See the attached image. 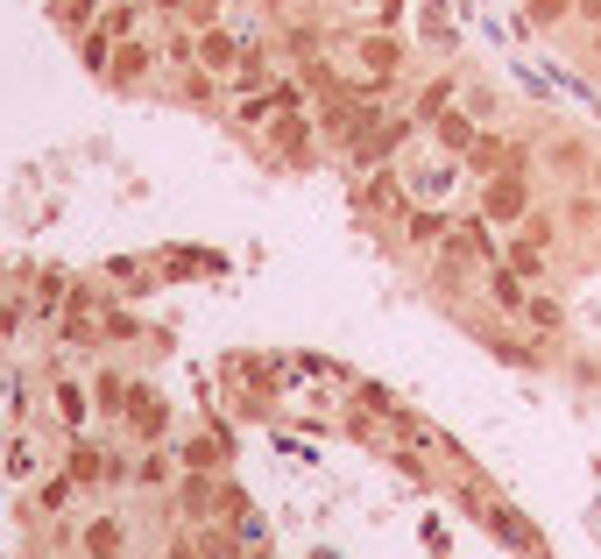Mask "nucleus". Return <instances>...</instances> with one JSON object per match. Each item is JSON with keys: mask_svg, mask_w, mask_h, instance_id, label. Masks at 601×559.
<instances>
[{"mask_svg": "<svg viewBox=\"0 0 601 559\" xmlns=\"http://www.w3.org/2000/svg\"><path fill=\"white\" fill-rule=\"evenodd\" d=\"M481 220H489V227H523V220H531V178H523V170L481 178Z\"/></svg>", "mask_w": 601, "mask_h": 559, "instance_id": "f257e3e1", "label": "nucleus"}, {"mask_svg": "<svg viewBox=\"0 0 601 559\" xmlns=\"http://www.w3.org/2000/svg\"><path fill=\"white\" fill-rule=\"evenodd\" d=\"M319 113H277L269 121V157H283L290 170H312V157H319Z\"/></svg>", "mask_w": 601, "mask_h": 559, "instance_id": "f03ea898", "label": "nucleus"}, {"mask_svg": "<svg viewBox=\"0 0 601 559\" xmlns=\"http://www.w3.org/2000/svg\"><path fill=\"white\" fill-rule=\"evenodd\" d=\"M157 43H142V36H128V43L121 50H113V64H107V86L113 92H142L149 86V71H157Z\"/></svg>", "mask_w": 601, "mask_h": 559, "instance_id": "7ed1b4c3", "label": "nucleus"}, {"mask_svg": "<svg viewBox=\"0 0 601 559\" xmlns=\"http://www.w3.org/2000/svg\"><path fill=\"white\" fill-rule=\"evenodd\" d=\"M227 460H234V439H227V432H191L178 447L184 475H227Z\"/></svg>", "mask_w": 601, "mask_h": 559, "instance_id": "20e7f679", "label": "nucleus"}, {"mask_svg": "<svg viewBox=\"0 0 601 559\" xmlns=\"http://www.w3.org/2000/svg\"><path fill=\"white\" fill-rule=\"evenodd\" d=\"M128 432L142 439V447H157V439L170 432V403L149 390V382H134V397H128Z\"/></svg>", "mask_w": 601, "mask_h": 559, "instance_id": "39448f33", "label": "nucleus"}, {"mask_svg": "<svg viewBox=\"0 0 601 559\" xmlns=\"http://www.w3.org/2000/svg\"><path fill=\"white\" fill-rule=\"evenodd\" d=\"M424 134H432V142H439V149H445V157H453V163H468V149L481 142V121H474L468 107H445V113H439V121L424 128Z\"/></svg>", "mask_w": 601, "mask_h": 559, "instance_id": "423d86ee", "label": "nucleus"}, {"mask_svg": "<svg viewBox=\"0 0 601 559\" xmlns=\"http://www.w3.org/2000/svg\"><path fill=\"white\" fill-rule=\"evenodd\" d=\"M234 64H241V36L234 29H220V22H212V29H199V71H212V79H234Z\"/></svg>", "mask_w": 601, "mask_h": 559, "instance_id": "0eeeda50", "label": "nucleus"}, {"mask_svg": "<svg viewBox=\"0 0 601 559\" xmlns=\"http://www.w3.org/2000/svg\"><path fill=\"white\" fill-rule=\"evenodd\" d=\"M481 283H489V305H495V312L523 319V305H531V283H523L510 262H489V277H481Z\"/></svg>", "mask_w": 601, "mask_h": 559, "instance_id": "6e6552de", "label": "nucleus"}, {"mask_svg": "<svg viewBox=\"0 0 601 559\" xmlns=\"http://www.w3.org/2000/svg\"><path fill=\"white\" fill-rule=\"evenodd\" d=\"M79 552H86V559H121V552H128V525H121L113 510L92 517V525L79 531Z\"/></svg>", "mask_w": 601, "mask_h": 559, "instance_id": "1a4fd4ad", "label": "nucleus"}, {"mask_svg": "<svg viewBox=\"0 0 601 559\" xmlns=\"http://www.w3.org/2000/svg\"><path fill=\"white\" fill-rule=\"evenodd\" d=\"M523 326H531L538 340H559V333H567V305H559L552 291H531V305H523Z\"/></svg>", "mask_w": 601, "mask_h": 559, "instance_id": "9d476101", "label": "nucleus"}, {"mask_svg": "<svg viewBox=\"0 0 601 559\" xmlns=\"http://www.w3.org/2000/svg\"><path fill=\"white\" fill-rule=\"evenodd\" d=\"M107 468H113V453H100V447H92V439H71V481H79V489H100V481H107Z\"/></svg>", "mask_w": 601, "mask_h": 559, "instance_id": "9b49d317", "label": "nucleus"}, {"mask_svg": "<svg viewBox=\"0 0 601 559\" xmlns=\"http://www.w3.org/2000/svg\"><path fill=\"white\" fill-rule=\"evenodd\" d=\"M128 397H134V382L121 369H100L92 376V403H100V418H128Z\"/></svg>", "mask_w": 601, "mask_h": 559, "instance_id": "f8f14e48", "label": "nucleus"}, {"mask_svg": "<svg viewBox=\"0 0 601 559\" xmlns=\"http://www.w3.org/2000/svg\"><path fill=\"white\" fill-rule=\"evenodd\" d=\"M113 50H121V43H113V36H107V22H92V29L79 36V64L92 71V79H107V64H113Z\"/></svg>", "mask_w": 601, "mask_h": 559, "instance_id": "ddd939ff", "label": "nucleus"}, {"mask_svg": "<svg viewBox=\"0 0 601 559\" xmlns=\"http://www.w3.org/2000/svg\"><path fill=\"white\" fill-rule=\"evenodd\" d=\"M481 517H489V531H495V538H510L517 552H538V531H531V525H517V510H510V503H489Z\"/></svg>", "mask_w": 601, "mask_h": 559, "instance_id": "4468645a", "label": "nucleus"}, {"mask_svg": "<svg viewBox=\"0 0 601 559\" xmlns=\"http://www.w3.org/2000/svg\"><path fill=\"white\" fill-rule=\"evenodd\" d=\"M277 86H262V92H241V107H234V128H269L277 121Z\"/></svg>", "mask_w": 601, "mask_h": 559, "instance_id": "2eb2a0df", "label": "nucleus"}, {"mask_svg": "<svg viewBox=\"0 0 601 559\" xmlns=\"http://www.w3.org/2000/svg\"><path fill=\"white\" fill-rule=\"evenodd\" d=\"M178 100H184V107H220V79L199 71V64H184V71H178Z\"/></svg>", "mask_w": 601, "mask_h": 559, "instance_id": "dca6fc26", "label": "nucleus"}, {"mask_svg": "<svg viewBox=\"0 0 601 559\" xmlns=\"http://www.w3.org/2000/svg\"><path fill=\"white\" fill-rule=\"evenodd\" d=\"M559 22H573V0H523V29L531 36H552Z\"/></svg>", "mask_w": 601, "mask_h": 559, "instance_id": "f3484780", "label": "nucleus"}, {"mask_svg": "<svg viewBox=\"0 0 601 559\" xmlns=\"http://www.w3.org/2000/svg\"><path fill=\"white\" fill-rule=\"evenodd\" d=\"M100 22H107L113 43H128V36L149 22V8H142V0H113V8H100Z\"/></svg>", "mask_w": 601, "mask_h": 559, "instance_id": "a211bd4d", "label": "nucleus"}, {"mask_svg": "<svg viewBox=\"0 0 601 559\" xmlns=\"http://www.w3.org/2000/svg\"><path fill=\"white\" fill-rule=\"evenodd\" d=\"M92 411H100V403H92V390H79V382H57V418H64L71 432H79Z\"/></svg>", "mask_w": 601, "mask_h": 559, "instance_id": "6ab92c4d", "label": "nucleus"}, {"mask_svg": "<svg viewBox=\"0 0 601 559\" xmlns=\"http://www.w3.org/2000/svg\"><path fill=\"white\" fill-rule=\"evenodd\" d=\"M361 206H368V213H403V191H397V178H390V170H375V178H368Z\"/></svg>", "mask_w": 601, "mask_h": 559, "instance_id": "aec40b11", "label": "nucleus"}, {"mask_svg": "<svg viewBox=\"0 0 601 559\" xmlns=\"http://www.w3.org/2000/svg\"><path fill=\"white\" fill-rule=\"evenodd\" d=\"M502 262H510L517 269V277H545V248H538V241H502Z\"/></svg>", "mask_w": 601, "mask_h": 559, "instance_id": "412c9836", "label": "nucleus"}, {"mask_svg": "<svg viewBox=\"0 0 601 559\" xmlns=\"http://www.w3.org/2000/svg\"><path fill=\"white\" fill-rule=\"evenodd\" d=\"M403 227H411V241H418V248H439L445 234H453V220H445V213H411Z\"/></svg>", "mask_w": 601, "mask_h": 559, "instance_id": "4be33fe9", "label": "nucleus"}, {"mask_svg": "<svg viewBox=\"0 0 601 559\" xmlns=\"http://www.w3.org/2000/svg\"><path fill=\"white\" fill-rule=\"evenodd\" d=\"M71 489H79V481H71V475H50L43 489H36V510H50V517H57V510L71 503Z\"/></svg>", "mask_w": 601, "mask_h": 559, "instance_id": "5701e85b", "label": "nucleus"}, {"mask_svg": "<svg viewBox=\"0 0 601 559\" xmlns=\"http://www.w3.org/2000/svg\"><path fill=\"white\" fill-rule=\"evenodd\" d=\"M468 113H474L481 128H495V121H502V100H495L489 86H468Z\"/></svg>", "mask_w": 601, "mask_h": 559, "instance_id": "b1692460", "label": "nucleus"}, {"mask_svg": "<svg viewBox=\"0 0 601 559\" xmlns=\"http://www.w3.org/2000/svg\"><path fill=\"white\" fill-rule=\"evenodd\" d=\"M517 234H523V241H538V248H552V241H559V213H531V220L517 227Z\"/></svg>", "mask_w": 601, "mask_h": 559, "instance_id": "393cba45", "label": "nucleus"}, {"mask_svg": "<svg viewBox=\"0 0 601 559\" xmlns=\"http://www.w3.org/2000/svg\"><path fill=\"white\" fill-rule=\"evenodd\" d=\"M14 326H22V305H8V298H0V340H14Z\"/></svg>", "mask_w": 601, "mask_h": 559, "instance_id": "a878e982", "label": "nucleus"}, {"mask_svg": "<svg viewBox=\"0 0 601 559\" xmlns=\"http://www.w3.org/2000/svg\"><path fill=\"white\" fill-rule=\"evenodd\" d=\"M403 8H411V0H375V29H390Z\"/></svg>", "mask_w": 601, "mask_h": 559, "instance_id": "bb28decb", "label": "nucleus"}, {"mask_svg": "<svg viewBox=\"0 0 601 559\" xmlns=\"http://www.w3.org/2000/svg\"><path fill=\"white\" fill-rule=\"evenodd\" d=\"M163 559H199V538H170V552Z\"/></svg>", "mask_w": 601, "mask_h": 559, "instance_id": "cd10ccee", "label": "nucleus"}, {"mask_svg": "<svg viewBox=\"0 0 601 559\" xmlns=\"http://www.w3.org/2000/svg\"><path fill=\"white\" fill-rule=\"evenodd\" d=\"M573 14H580L588 29H601V0H573Z\"/></svg>", "mask_w": 601, "mask_h": 559, "instance_id": "c85d7f7f", "label": "nucleus"}, {"mask_svg": "<svg viewBox=\"0 0 601 559\" xmlns=\"http://www.w3.org/2000/svg\"><path fill=\"white\" fill-rule=\"evenodd\" d=\"M142 8H149V14H184L191 0H142Z\"/></svg>", "mask_w": 601, "mask_h": 559, "instance_id": "c756f323", "label": "nucleus"}, {"mask_svg": "<svg viewBox=\"0 0 601 559\" xmlns=\"http://www.w3.org/2000/svg\"><path fill=\"white\" fill-rule=\"evenodd\" d=\"M588 178H594V191H601V157H594V163H588Z\"/></svg>", "mask_w": 601, "mask_h": 559, "instance_id": "7c9ffc66", "label": "nucleus"}, {"mask_svg": "<svg viewBox=\"0 0 601 559\" xmlns=\"http://www.w3.org/2000/svg\"><path fill=\"white\" fill-rule=\"evenodd\" d=\"M594 57H601V29H594Z\"/></svg>", "mask_w": 601, "mask_h": 559, "instance_id": "2f4dec72", "label": "nucleus"}, {"mask_svg": "<svg viewBox=\"0 0 601 559\" xmlns=\"http://www.w3.org/2000/svg\"><path fill=\"white\" fill-rule=\"evenodd\" d=\"M248 559H269V552H248Z\"/></svg>", "mask_w": 601, "mask_h": 559, "instance_id": "473e14b6", "label": "nucleus"}]
</instances>
